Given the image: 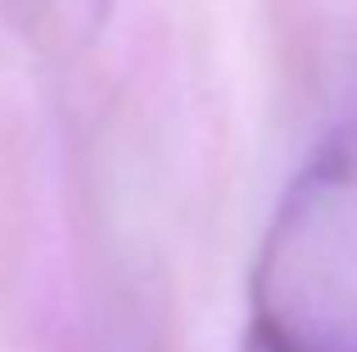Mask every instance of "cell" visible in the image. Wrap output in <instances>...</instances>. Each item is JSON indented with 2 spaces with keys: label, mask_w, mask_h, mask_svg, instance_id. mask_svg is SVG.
<instances>
[{
  "label": "cell",
  "mask_w": 357,
  "mask_h": 352,
  "mask_svg": "<svg viewBox=\"0 0 357 352\" xmlns=\"http://www.w3.org/2000/svg\"><path fill=\"white\" fill-rule=\"evenodd\" d=\"M258 352H357V118L294 172L253 257Z\"/></svg>",
  "instance_id": "obj_1"
},
{
  "label": "cell",
  "mask_w": 357,
  "mask_h": 352,
  "mask_svg": "<svg viewBox=\"0 0 357 352\" xmlns=\"http://www.w3.org/2000/svg\"><path fill=\"white\" fill-rule=\"evenodd\" d=\"M5 5L23 23V32L50 50L91 45L109 18V0H5Z\"/></svg>",
  "instance_id": "obj_2"
}]
</instances>
